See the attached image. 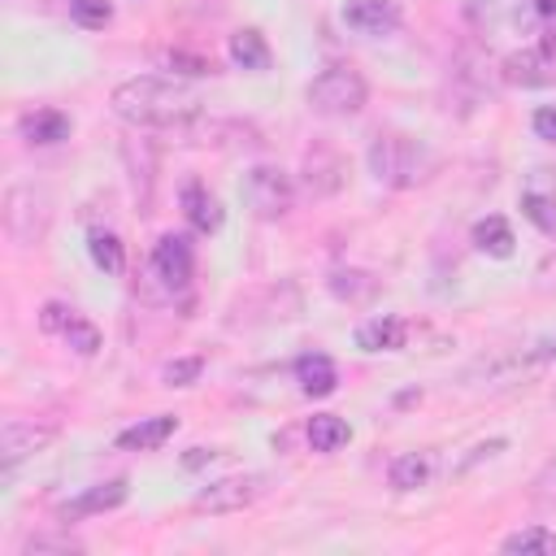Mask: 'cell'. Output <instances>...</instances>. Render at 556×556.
<instances>
[{
    "instance_id": "1",
    "label": "cell",
    "mask_w": 556,
    "mask_h": 556,
    "mask_svg": "<svg viewBox=\"0 0 556 556\" xmlns=\"http://www.w3.org/2000/svg\"><path fill=\"white\" fill-rule=\"evenodd\" d=\"M113 113L135 126V130H187L200 117V96L178 83V78H161V74H139L113 87L109 96Z\"/></svg>"
},
{
    "instance_id": "2",
    "label": "cell",
    "mask_w": 556,
    "mask_h": 556,
    "mask_svg": "<svg viewBox=\"0 0 556 556\" xmlns=\"http://www.w3.org/2000/svg\"><path fill=\"white\" fill-rule=\"evenodd\" d=\"M365 165L382 187L408 191V187H417L434 174V152L421 139L404 135V130H378L365 148Z\"/></svg>"
},
{
    "instance_id": "3",
    "label": "cell",
    "mask_w": 556,
    "mask_h": 556,
    "mask_svg": "<svg viewBox=\"0 0 556 556\" xmlns=\"http://www.w3.org/2000/svg\"><path fill=\"white\" fill-rule=\"evenodd\" d=\"M369 100V83L352 65H326L308 83V109L317 117H356Z\"/></svg>"
},
{
    "instance_id": "4",
    "label": "cell",
    "mask_w": 556,
    "mask_h": 556,
    "mask_svg": "<svg viewBox=\"0 0 556 556\" xmlns=\"http://www.w3.org/2000/svg\"><path fill=\"white\" fill-rule=\"evenodd\" d=\"M48 222H52V200H48L43 187L13 182L4 191V230L17 248H35L48 235Z\"/></svg>"
},
{
    "instance_id": "5",
    "label": "cell",
    "mask_w": 556,
    "mask_h": 556,
    "mask_svg": "<svg viewBox=\"0 0 556 556\" xmlns=\"http://www.w3.org/2000/svg\"><path fill=\"white\" fill-rule=\"evenodd\" d=\"M243 200H248V208H252L256 217L278 222V217L291 213L295 187H291L287 169H278V165H252V169L243 174Z\"/></svg>"
},
{
    "instance_id": "6",
    "label": "cell",
    "mask_w": 556,
    "mask_h": 556,
    "mask_svg": "<svg viewBox=\"0 0 556 556\" xmlns=\"http://www.w3.org/2000/svg\"><path fill=\"white\" fill-rule=\"evenodd\" d=\"M265 491H269V473H230V478H217V482L200 486L191 504L200 513H243Z\"/></svg>"
},
{
    "instance_id": "7",
    "label": "cell",
    "mask_w": 556,
    "mask_h": 556,
    "mask_svg": "<svg viewBox=\"0 0 556 556\" xmlns=\"http://www.w3.org/2000/svg\"><path fill=\"white\" fill-rule=\"evenodd\" d=\"M56 439L52 421H26V417H9L0 430V460H4V478H13V469L30 456H39L48 443Z\"/></svg>"
},
{
    "instance_id": "8",
    "label": "cell",
    "mask_w": 556,
    "mask_h": 556,
    "mask_svg": "<svg viewBox=\"0 0 556 556\" xmlns=\"http://www.w3.org/2000/svg\"><path fill=\"white\" fill-rule=\"evenodd\" d=\"M152 274L169 287V291H182L195 274V252H191V239L187 235H161L156 248H152Z\"/></svg>"
},
{
    "instance_id": "9",
    "label": "cell",
    "mask_w": 556,
    "mask_h": 556,
    "mask_svg": "<svg viewBox=\"0 0 556 556\" xmlns=\"http://www.w3.org/2000/svg\"><path fill=\"white\" fill-rule=\"evenodd\" d=\"M400 4L395 0H348L343 4V26L365 35V39H382L400 30Z\"/></svg>"
},
{
    "instance_id": "10",
    "label": "cell",
    "mask_w": 556,
    "mask_h": 556,
    "mask_svg": "<svg viewBox=\"0 0 556 556\" xmlns=\"http://www.w3.org/2000/svg\"><path fill=\"white\" fill-rule=\"evenodd\" d=\"M126 495H130L126 478H109V482H96V486L78 491L74 500H65V504L56 508V517H61V521H83V517H100V513H113V508H122V504H126Z\"/></svg>"
},
{
    "instance_id": "11",
    "label": "cell",
    "mask_w": 556,
    "mask_h": 556,
    "mask_svg": "<svg viewBox=\"0 0 556 556\" xmlns=\"http://www.w3.org/2000/svg\"><path fill=\"white\" fill-rule=\"evenodd\" d=\"M504 78L517 83V87H547L556 83V52H547L543 43L534 48H521L504 61Z\"/></svg>"
},
{
    "instance_id": "12",
    "label": "cell",
    "mask_w": 556,
    "mask_h": 556,
    "mask_svg": "<svg viewBox=\"0 0 556 556\" xmlns=\"http://www.w3.org/2000/svg\"><path fill=\"white\" fill-rule=\"evenodd\" d=\"M70 130H74V122H70V113H61V109H30V113L17 117V135H22L26 143H35V148L61 143V139H70Z\"/></svg>"
},
{
    "instance_id": "13",
    "label": "cell",
    "mask_w": 556,
    "mask_h": 556,
    "mask_svg": "<svg viewBox=\"0 0 556 556\" xmlns=\"http://www.w3.org/2000/svg\"><path fill=\"white\" fill-rule=\"evenodd\" d=\"M408 321L404 317H391V313H382V317H369V321H361L356 326V348L361 352H400L404 343H408Z\"/></svg>"
},
{
    "instance_id": "14",
    "label": "cell",
    "mask_w": 556,
    "mask_h": 556,
    "mask_svg": "<svg viewBox=\"0 0 556 556\" xmlns=\"http://www.w3.org/2000/svg\"><path fill=\"white\" fill-rule=\"evenodd\" d=\"M178 200H182V217H187V226L195 235H213L222 226V204L204 182H187Z\"/></svg>"
},
{
    "instance_id": "15",
    "label": "cell",
    "mask_w": 556,
    "mask_h": 556,
    "mask_svg": "<svg viewBox=\"0 0 556 556\" xmlns=\"http://www.w3.org/2000/svg\"><path fill=\"white\" fill-rule=\"evenodd\" d=\"M174 430H178V417L174 413H156V417H143V421L126 426L117 434V447H126V452H156V447H165V439Z\"/></svg>"
},
{
    "instance_id": "16",
    "label": "cell",
    "mask_w": 556,
    "mask_h": 556,
    "mask_svg": "<svg viewBox=\"0 0 556 556\" xmlns=\"http://www.w3.org/2000/svg\"><path fill=\"white\" fill-rule=\"evenodd\" d=\"M226 52H230V61H235L239 70H248V74H265V70L274 65V52H269V43H265V35H261L256 26L235 30L230 43H226Z\"/></svg>"
},
{
    "instance_id": "17",
    "label": "cell",
    "mask_w": 556,
    "mask_h": 556,
    "mask_svg": "<svg viewBox=\"0 0 556 556\" xmlns=\"http://www.w3.org/2000/svg\"><path fill=\"white\" fill-rule=\"evenodd\" d=\"M295 382H300L304 395H330L339 387V369L326 352H304L295 361Z\"/></svg>"
},
{
    "instance_id": "18",
    "label": "cell",
    "mask_w": 556,
    "mask_h": 556,
    "mask_svg": "<svg viewBox=\"0 0 556 556\" xmlns=\"http://www.w3.org/2000/svg\"><path fill=\"white\" fill-rule=\"evenodd\" d=\"M469 239H473V248H478L482 256H495V261L513 256V248H517V239H513V226H508L500 213H491V217H478Z\"/></svg>"
},
{
    "instance_id": "19",
    "label": "cell",
    "mask_w": 556,
    "mask_h": 556,
    "mask_svg": "<svg viewBox=\"0 0 556 556\" xmlns=\"http://www.w3.org/2000/svg\"><path fill=\"white\" fill-rule=\"evenodd\" d=\"M304 169H308V187H313L317 195H330V191H339V182H343V161H339V152H330V148H313V152L304 156Z\"/></svg>"
},
{
    "instance_id": "20",
    "label": "cell",
    "mask_w": 556,
    "mask_h": 556,
    "mask_svg": "<svg viewBox=\"0 0 556 556\" xmlns=\"http://www.w3.org/2000/svg\"><path fill=\"white\" fill-rule=\"evenodd\" d=\"M352 439V426L334 413H313L308 417V447L313 452H339Z\"/></svg>"
},
{
    "instance_id": "21",
    "label": "cell",
    "mask_w": 556,
    "mask_h": 556,
    "mask_svg": "<svg viewBox=\"0 0 556 556\" xmlns=\"http://www.w3.org/2000/svg\"><path fill=\"white\" fill-rule=\"evenodd\" d=\"M426 478H430V460H426V452H400V456L387 465V482H391V491H417V486H426Z\"/></svg>"
},
{
    "instance_id": "22",
    "label": "cell",
    "mask_w": 556,
    "mask_h": 556,
    "mask_svg": "<svg viewBox=\"0 0 556 556\" xmlns=\"http://www.w3.org/2000/svg\"><path fill=\"white\" fill-rule=\"evenodd\" d=\"M87 252H91L96 269H104L109 278H117L126 269V248H122V239L113 230H91L87 235Z\"/></svg>"
},
{
    "instance_id": "23",
    "label": "cell",
    "mask_w": 556,
    "mask_h": 556,
    "mask_svg": "<svg viewBox=\"0 0 556 556\" xmlns=\"http://www.w3.org/2000/svg\"><path fill=\"white\" fill-rule=\"evenodd\" d=\"M500 547L504 552H521V556H552L556 552V530H547V526H521Z\"/></svg>"
},
{
    "instance_id": "24",
    "label": "cell",
    "mask_w": 556,
    "mask_h": 556,
    "mask_svg": "<svg viewBox=\"0 0 556 556\" xmlns=\"http://www.w3.org/2000/svg\"><path fill=\"white\" fill-rule=\"evenodd\" d=\"M326 287H330L339 300H348V304H361V300H369V295L378 291L374 274H365V269H334V274L326 278Z\"/></svg>"
},
{
    "instance_id": "25",
    "label": "cell",
    "mask_w": 556,
    "mask_h": 556,
    "mask_svg": "<svg viewBox=\"0 0 556 556\" xmlns=\"http://www.w3.org/2000/svg\"><path fill=\"white\" fill-rule=\"evenodd\" d=\"M521 217H526L530 226H539L547 239H556V195L526 191V195H521Z\"/></svg>"
},
{
    "instance_id": "26",
    "label": "cell",
    "mask_w": 556,
    "mask_h": 556,
    "mask_svg": "<svg viewBox=\"0 0 556 556\" xmlns=\"http://www.w3.org/2000/svg\"><path fill=\"white\" fill-rule=\"evenodd\" d=\"M61 343H65L70 352H78V356H96V352H100V330H96L83 313H74L70 326L61 330Z\"/></svg>"
},
{
    "instance_id": "27",
    "label": "cell",
    "mask_w": 556,
    "mask_h": 556,
    "mask_svg": "<svg viewBox=\"0 0 556 556\" xmlns=\"http://www.w3.org/2000/svg\"><path fill=\"white\" fill-rule=\"evenodd\" d=\"M70 17L83 30H104L113 22V0H70Z\"/></svg>"
},
{
    "instance_id": "28",
    "label": "cell",
    "mask_w": 556,
    "mask_h": 556,
    "mask_svg": "<svg viewBox=\"0 0 556 556\" xmlns=\"http://www.w3.org/2000/svg\"><path fill=\"white\" fill-rule=\"evenodd\" d=\"M200 374H204V361H200V356H178V361H169V365L161 369V382H165V387H191Z\"/></svg>"
},
{
    "instance_id": "29",
    "label": "cell",
    "mask_w": 556,
    "mask_h": 556,
    "mask_svg": "<svg viewBox=\"0 0 556 556\" xmlns=\"http://www.w3.org/2000/svg\"><path fill=\"white\" fill-rule=\"evenodd\" d=\"M39 552H61V556H70V552H83V543L70 539V534H30V539L22 543V556H39Z\"/></svg>"
},
{
    "instance_id": "30",
    "label": "cell",
    "mask_w": 556,
    "mask_h": 556,
    "mask_svg": "<svg viewBox=\"0 0 556 556\" xmlns=\"http://www.w3.org/2000/svg\"><path fill=\"white\" fill-rule=\"evenodd\" d=\"M530 495H534V504H543V508H556V452L543 460V469L534 473V482H530Z\"/></svg>"
},
{
    "instance_id": "31",
    "label": "cell",
    "mask_w": 556,
    "mask_h": 556,
    "mask_svg": "<svg viewBox=\"0 0 556 556\" xmlns=\"http://www.w3.org/2000/svg\"><path fill=\"white\" fill-rule=\"evenodd\" d=\"M165 65L174 70H182V74H213V61H204V56H195V52H182V48H174V52H165Z\"/></svg>"
},
{
    "instance_id": "32",
    "label": "cell",
    "mask_w": 556,
    "mask_h": 556,
    "mask_svg": "<svg viewBox=\"0 0 556 556\" xmlns=\"http://www.w3.org/2000/svg\"><path fill=\"white\" fill-rule=\"evenodd\" d=\"M534 291H543V295H556V248L534 265Z\"/></svg>"
},
{
    "instance_id": "33",
    "label": "cell",
    "mask_w": 556,
    "mask_h": 556,
    "mask_svg": "<svg viewBox=\"0 0 556 556\" xmlns=\"http://www.w3.org/2000/svg\"><path fill=\"white\" fill-rule=\"evenodd\" d=\"M530 126H534V135H539V139L556 143V104H539V109H534V117H530Z\"/></svg>"
},
{
    "instance_id": "34",
    "label": "cell",
    "mask_w": 556,
    "mask_h": 556,
    "mask_svg": "<svg viewBox=\"0 0 556 556\" xmlns=\"http://www.w3.org/2000/svg\"><path fill=\"white\" fill-rule=\"evenodd\" d=\"M526 13L539 22V30L547 35V30H556V0H530L526 4Z\"/></svg>"
}]
</instances>
